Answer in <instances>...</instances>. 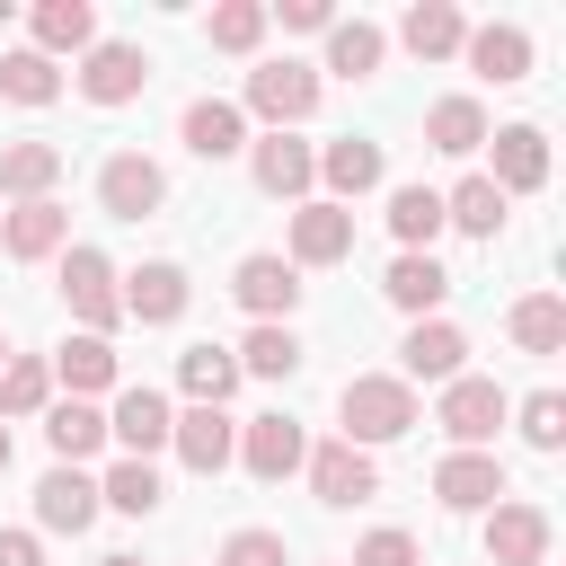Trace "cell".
<instances>
[{
  "label": "cell",
  "instance_id": "obj_40",
  "mask_svg": "<svg viewBox=\"0 0 566 566\" xmlns=\"http://www.w3.org/2000/svg\"><path fill=\"white\" fill-rule=\"evenodd\" d=\"M97 495H106L115 513H159V469H150V460H124V469H115Z\"/></svg>",
  "mask_w": 566,
  "mask_h": 566
},
{
  "label": "cell",
  "instance_id": "obj_44",
  "mask_svg": "<svg viewBox=\"0 0 566 566\" xmlns=\"http://www.w3.org/2000/svg\"><path fill=\"white\" fill-rule=\"evenodd\" d=\"M283 27H301V35H318V27H336V18H327V0H283Z\"/></svg>",
  "mask_w": 566,
  "mask_h": 566
},
{
  "label": "cell",
  "instance_id": "obj_36",
  "mask_svg": "<svg viewBox=\"0 0 566 566\" xmlns=\"http://www.w3.org/2000/svg\"><path fill=\"white\" fill-rule=\"evenodd\" d=\"M0 97H18V106H53V97H62V71H53L44 53H9V62H0Z\"/></svg>",
  "mask_w": 566,
  "mask_h": 566
},
{
  "label": "cell",
  "instance_id": "obj_3",
  "mask_svg": "<svg viewBox=\"0 0 566 566\" xmlns=\"http://www.w3.org/2000/svg\"><path fill=\"white\" fill-rule=\"evenodd\" d=\"M433 424L460 442V451H478V442H495V424H504V389L495 380H442V407H433Z\"/></svg>",
  "mask_w": 566,
  "mask_h": 566
},
{
  "label": "cell",
  "instance_id": "obj_9",
  "mask_svg": "<svg viewBox=\"0 0 566 566\" xmlns=\"http://www.w3.org/2000/svg\"><path fill=\"white\" fill-rule=\"evenodd\" d=\"M433 495H442L451 513H478V504H504V460H495V451H451V460L433 469Z\"/></svg>",
  "mask_w": 566,
  "mask_h": 566
},
{
  "label": "cell",
  "instance_id": "obj_4",
  "mask_svg": "<svg viewBox=\"0 0 566 566\" xmlns=\"http://www.w3.org/2000/svg\"><path fill=\"white\" fill-rule=\"evenodd\" d=\"M248 106L283 133V124H301V115L318 106V71H310V62H265V71H248Z\"/></svg>",
  "mask_w": 566,
  "mask_h": 566
},
{
  "label": "cell",
  "instance_id": "obj_19",
  "mask_svg": "<svg viewBox=\"0 0 566 566\" xmlns=\"http://www.w3.org/2000/svg\"><path fill=\"white\" fill-rule=\"evenodd\" d=\"M35 522H44V531H88V522H97V486H88L80 469H44V486H35Z\"/></svg>",
  "mask_w": 566,
  "mask_h": 566
},
{
  "label": "cell",
  "instance_id": "obj_29",
  "mask_svg": "<svg viewBox=\"0 0 566 566\" xmlns=\"http://www.w3.org/2000/svg\"><path fill=\"white\" fill-rule=\"evenodd\" d=\"M177 380L195 389V407H221L239 389V363H230V345H186L177 354Z\"/></svg>",
  "mask_w": 566,
  "mask_h": 566
},
{
  "label": "cell",
  "instance_id": "obj_16",
  "mask_svg": "<svg viewBox=\"0 0 566 566\" xmlns=\"http://www.w3.org/2000/svg\"><path fill=\"white\" fill-rule=\"evenodd\" d=\"M539 177H548L539 124H504V133H495V177H486V186H495V195H531Z\"/></svg>",
  "mask_w": 566,
  "mask_h": 566
},
{
  "label": "cell",
  "instance_id": "obj_7",
  "mask_svg": "<svg viewBox=\"0 0 566 566\" xmlns=\"http://www.w3.org/2000/svg\"><path fill=\"white\" fill-rule=\"evenodd\" d=\"M168 442H177V460H186L195 478H221V469H230V451H239V433H230V416H221V407H186V416L168 424Z\"/></svg>",
  "mask_w": 566,
  "mask_h": 566
},
{
  "label": "cell",
  "instance_id": "obj_22",
  "mask_svg": "<svg viewBox=\"0 0 566 566\" xmlns=\"http://www.w3.org/2000/svg\"><path fill=\"white\" fill-rule=\"evenodd\" d=\"M239 142H248V124H239L230 97H195V106H186V150H195V159H230Z\"/></svg>",
  "mask_w": 566,
  "mask_h": 566
},
{
  "label": "cell",
  "instance_id": "obj_42",
  "mask_svg": "<svg viewBox=\"0 0 566 566\" xmlns=\"http://www.w3.org/2000/svg\"><path fill=\"white\" fill-rule=\"evenodd\" d=\"M221 566H283V539L274 531H230L221 539Z\"/></svg>",
  "mask_w": 566,
  "mask_h": 566
},
{
  "label": "cell",
  "instance_id": "obj_25",
  "mask_svg": "<svg viewBox=\"0 0 566 566\" xmlns=\"http://www.w3.org/2000/svg\"><path fill=\"white\" fill-rule=\"evenodd\" d=\"M407 53H424V62H442V53H460L469 44V27H460V9L451 0H424V9H407Z\"/></svg>",
  "mask_w": 566,
  "mask_h": 566
},
{
  "label": "cell",
  "instance_id": "obj_27",
  "mask_svg": "<svg viewBox=\"0 0 566 566\" xmlns=\"http://www.w3.org/2000/svg\"><path fill=\"white\" fill-rule=\"evenodd\" d=\"M389 230L407 239V256H433V230H442V195H433V186H398V195H389Z\"/></svg>",
  "mask_w": 566,
  "mask_h": 566
},
{
  "label": "cell",
  "instance_id": "obj_34",
  "mask_svg": "<svg viewBox=\"0 0 566 566\" xmlns=\"http://www.w3.org/2000/svg\"><path fill=\"white\" fill-rule=\"evenodd\" d=\"M230 363H239V371H256V380H292V371H301V336H292V327H256Z\"/></svg>",
  "mask_w": 566,
  "mask_h": 566
},
{
  "label": "cell",
  "instance_id": "obj_35",
  "mask_svg": "<svg viewBox=\"0 0 566 566\" xmlns=\"http://www.w3.org/2000/svg\"><path fill=\"white\" fill-rule=\"evenodd\" d=\"M327 71H345V80H371V71H380V27H363V18L327 27Z\"/></svg>",
  "mask_w": 566,
  "mask_h": 566
},
{
  "label": "cell",
  "instance_id": "obj_8",
  "mask_svg": "<svg viewBox=\"0 0 566 566\" xmlns=\"http://www.w3.org/2000/svg\"><path fill=\"white\" fill-rule=\"evenodd\" d=\"M310 486H318V504H363L371 486H380V469H371V451H354V442H318L310 460Z\"/></svg>",
  "mask_w": 566,
  "mask_h": 566
},
{
  "label": "cell",
  "instance_id": "obj_48",
  "mask_svg": "<svg viewBox=\"0 0 566 566\" xmlns=\"http://www.w3.org/2000/svg\"><path fill=\"white\" fill-rule=\"evenodd\" d=\"M0 363H9V336H0Z\"/></svg>",
  "mask_w": 566,
  "mask_h": 566
},
{
  "label": "cell",
  "instance_id": "obj_47",
  "mask_svg": "<svg viewBox=\"0 0 566 566\" xmlns=\"http://www.w3.org/2000/svg\"><path fill=\"white\" fill-rule=\"evenodd\" d=\"M0 469H9V424H0Z\"/></svg>",
  "mask_w": 566,
  "mask_h": 566
},
{
  "label": "cell",
  "instance_id": "obj_11",
  "mask_svg": "<svg viewBox=\"0 0 566 566\" xmlns=\"http://www.w3.org/2000/svg\"><path fill=\"white\" fill-rule=\"evenodd\" d=\"M354 256V212L345 203H301L292 212V265H336Z\"/></svg>",
  "mask_w": 566,
  "mask_h": 566
},
{
  "label": "cell",
  "instance_id": "obj_14",
  "mask_svg": "<svg viewBox=\"0 0 566 566\" xmlns=\"http://www.w3.org/2000/svg\"><path fill=\"white\" fill-rule=\"evenodd\" d=\"M239 460H248V478H265V486H274V478H292V469L310 460V442H301V424H292V416H256V424L239 433Z\"/></svg>",
  "mask_w": 566,
  "mask_h": 566
},
{
  "label": "cell",
  "instance_id": "obj_20",
  "mask_svg": "<svg viewBox=\"0 0 566 566\" xmlns=\"http://www.w3.org/2000/svg\"><path fill=\"white\" fill-rule=\"evenodd\" d=\"M469 71L495 80V88L531 80V35H522V27H478V35H469Z\"/></svg>",
  "mask_w": 566,
  "mask_h": 566
},
{
  "label": "cell",
  "instance_id": "obj_5",
  "mask_svg": "<svg viewBox=\"0 0 566 566\" xmlns=\"http://www.w3.org/2000/svg\"><path fill=\"white\" fill-rule=\"evenodd\" d=\"M159 195H168V177H159V159H142V150H115V159L97 168V203H106L115 221L159 212Z\"/></svg>",
  "mask_w": 566,
  "mask_h": 566
},
{
  "label": "cell",
  "instance_id": "obj_43",
  "mask_svg": "<svg viewBox=\"0 0 566 566\" xmlns=\"http://www.w3.org/2000/svg\"><path fill=\"white\" fill-rule=\"evenodd\" d=\"M354 566H416V539H407V531H371V539L354 548Z\"/></svg>",
  "mask_w": 566,
  "mask_h": 566
},
{
  "label": "cell",
  "instance_id": "obj_26",
  "mask_svg": "<svg viewBox=\"0 0 566 566\" xmlns=\"http://www.w3.org/2000/svg\"><path fill=\"white\" fill-rule=\"evenodd\" d=\"M424 142L451 150V159H469V150L486 142V106H478V97H442V106L424 115Z\"/></svg>",
  "mask_w": 566,
  "mask_h": 566
},
{
  "label": "cell",
  "instance_id": "obj_12",
  "mask_svg": "<svg viewBox=\"0 0 566 566\" xmlns=\"http://www.w3.org/2000/svg\"><path fill=\"white\" fill-rule=\"evenodd\" d=\"M230 292H239V301H248V310H256V318L274 327V318H283V310L301 301V265H292V256H239Z\"/></svg>",
  "mask_w": 566,
  "mask_h": 566
},
{
  "label": "cell",
  "instance_id": "obj_1",
  "mask_svg": "<svg viewBox=\"0 0 566 566\" xmlns=\"http://www.w3.org/2000/svg\"><path fill=\"white\" fill-rule=\"evenodd\" d=\"M336 416H345V433H336V442L371 451V442H398V433H416V389H407V380H389V371H363V380H345Z\"/></svg>",
  "mask_w": 566,
  "mask_h": 566
},
{
  "label": "cell",
  "instance_id": "obj_23",
  "mask_svg": "<svg viewBox=\"0 0 566 566\" xmlns=\"http://www.w3.org/2000/svg\"><path fill=\"white\" fill-rule=\"evenodd\" d=\"M44 442H53V460H62V469H80V460L106 442V416H97L88 398H62V407L44 416Z\"/></svg>",
  "mask_w": 566,
  "mask_h": 566
},
{
  "label": "cell",
  "instance_id": "obj_24",
  "mask_svg": "<svg viewBox=\"0 0 566 566\" xmlns=\"http://www.w3.org/2000/svg\"><path fill=\"white\" fill-rule=\"evenodd\" d=\"M318 177H327L336 195H371V186H380V142H363V133L327 142V150H318Z\"/></svg>",
  "mask_w": 566,
  "mask_h": 566
},
{
  "label": "cell",
  "instance_id": "obj_45",
  "mask_svg": "<svg viewBox=\"0 0 566 566\" xmlns=\"http://www.w3.org/2000/svg\"><path fill=\"white\" fill-rule=\"evenodd\" d=\"M0 566H35V539L27 531H0Z\"/></svg>",
  "mask_w": 566,
  "mask_h": 566
},
{
  "label": "cell",
  "instance_id": "obj_21",
  "mask_svg": "<svg viewBox=\"0 0 566 566\" xmlns=\"http://www.w3.org/2000/svg\"><path fill=\"white\" fill-rule=\"evenodd\" d=\"M310 177H318V150L310 142H292V133H265L256 142V186L265 195H310Z\"/></svg>",
  "mask_w": 566,
  "mask_h": 566
},
{
  "label": "cell",
  "instance_id": "obj_33",
  "mask_svg": "<svg viewBox=\"0 0 566 566\" xmlns=\"http://www.w3.org/2000/svg\"><path fill=\"white\" fill-rule=\"evenodd\" d=\"M513 345H522V354H557V345H566V301H557V292L513 301Z\"/></svg>",
  "mask_w": 566,
  "mask_h": 566
},
{
  "label": "cell",
  "instance_id": "obj_2",
  "mask_svg": "<svg viewBox=\"0 0 566 566\" xmlns=\"http://www.w3.org/2000/svg\"><path fill=\"white\" fill-rule=\"evenodd\" d=\"M62 301H71V318H80L88 336H106V327L124 318V301H115V265H106L97 248H62Z\"/></svg>",
  "mask_w": 566,
  "mask_h": 566
},
{
  "label": "cell",
  "instance_id": "obj_18",
  "mask_svg": "<svg viewBox=\"0 0 566 566\" xmlns=\"http://www.w3.org/2000/svg\"><path fill=\"white\" fill-rule=\"evenodd\" d=\"M168 424H177V416H168V398H159V389H124V398H115V416H106V433H115L133 460H150V451L168 442Z\"/></svg>",
  "mask_w": 566,
  "mask_h": 566
},
{
  "label": "cell",
  "instance_id": "obj_17",
  "mask_svg": "<svg viewBox=\"0 0 566 566\" xmlns=\"http://www.w3.org/2000/svg\"><path fill=\"white\" fill-rule=\"evenodd\" d=\"M124 318H142V327H168V318H186V274L177 265H142V274H124Z\"/></svg>",
  "mask_w": 566,
  "mask_h": 566
},
{
  "label": "cell",
  "instance_id": "obj_6",
  "mask_svg": "<svg viewBox=\"0 0 566 566\" xmlns=\"http://www.w3.org/2000/svg\"><path fill=\"white\" fill-rule=\"evenodd\" d=\"M142 80H150V53H142V44H88L80 97H88V106H124V97H142Z\"/></svg>",
  "mask_w": 566,
  "mask_h": 566
},
{
  "label": "cell",
  "instance_id": "obj_31",
  "mask_svg": "<svg viewBox=\"0 0 566 566\" xmlns=\"http://www.w3.org/2000/svg\"><path fill=\"white\" fill-rule=\"evenodd\" d=\"M53 177H62V150H53V142H9V150H0V186H9V195L35 203Z\"/></svg>",
  "mask_w": 566,
  "mask_h": 566
},
{
  "label": "cell",
  "instance_id": "obj_46",
  "mask_svg": "<svg viewBox=\"0 0 566 566\" xmlns=\"http://www.w3.org/2000/svg\"><path fill=\"white\" fill-rule=\"evenodd\" d=\"M97 566H142V557H97Z\"/></svg>",
  "mask_w": 566,
  "mask_h": 566
},
{
  "label": "cell",
  "instance_id": "obj_15",
  "mask_svg": "<svg viewBox=\"0 0 566 566\" xmlns=\"http://www.w3.org/2000/svg\"><path fill=\"white\" fill-rule=\"evenodd\" d=\"M486 557L495 566H539L548 557V513L539 504H495L486 513Z\"/></svg>",
  "mask_w": 566,
  "mask_h": 566
},
{
  "label": "cell",
  "instance_id": "obj_13",
  "mask_svg": "<svg viewBox=\"0 0 566 566\" xmlns=\"http://www.w3.org/2000/svg\"><path fill=\"white\" fill-rule=\"evenodd\" d=\"M398 363H407V380H460L469 336H460L451 318H416V327H407V345H398Z\"/></svg>",
  "mask_w": 566,
  "mask_h": 566
},
{
  "label": "cell",
  "instance_id": "obj_39",
  "mask_svg": "<svg viewBox=\"0 0 566 566\" xmlns=\"http://www.w3.org/2000/svg\"><path fill=\"white\" fill-rule=\"evenodd\" d=\"M203 35H212L221 53H248V44L265 35V9H256V0H221V9L203 18Z\"/></svg>",
  "mask_w": 566,
  "mask_h": 566
},
{
  "label": "cell",
  "instance_id": "obj_30",
  "mask_svg": "<svg viewBox=\"0 0 566 566\" xmlns=\"http://www.w3.org/2000/svg\"><path fill=\"white\" fill-rule=\"evenodd\" d=\"M88 35H97L88 0H44V9H35V53H44V62H53V53H80Z\"/></svg>",
  "mask_w": 566,
  "mask_h": 566
},
{
  "label": "cell",
  "instance_id": "obj_41",
  "mask_svg": "<svg viewBox=\"0 0 566 566\" xmlns=\"http://www.w3.org/2000/svg\"><path fill=\"white\" fill-rule=\"evenodd\" d=\"M522 442H531V451H557V442H566V398H557V389L522 398Z\"/></svg>",
  "mask_w": 566,
  "mask_h": 566
},
{
  "label": "cell",
  "instance_id": "obj_32",
  "mask_svg": "<svg viewBox=\"0 0 566 566\" xmlns=\"http://www.w3.org/2000/svg\"><path fill=\"white\" fill-rule=\"evenodd\" d=\"M442 221H460L469 239H495V230H504V195H495L486 177H460V186L442 195Z\"/></svg>",
  "mask_w": 566,
  "mask_h": 566
},
{
  "label": "cell",
  "instance_id": "obj_38",
  "mask_svg": "<svg viewBox=\"0 0 566 566\" xmlns=\"http://www.w3.org/2000/svg\"><path fill=\"white\" fill-rule=\"evenodd\" d=\"M53 398V371L27 354V363H0V416H35Z\"/></svg>",
  "mask_w": 566,
  "mask_h": 566
},
{
  "label": "cell",
  "instance_id": "obj_28",
  "mask_svg": "<svg viewBox=\"0 0 566 566\" xmlns=\"http://www.w3.org/2000/svg\"><path fill=\"white\" fill-rule=\"evenodd\" d=\"M380 292H389V301H398V310H407V318H424V310H433V301H442V292H451V274H442V256H398V265H389V283H380Z\"/></svg>",
  "mask_w": 566,
  "mask_h": 566
},
{
  "label": "cell",
  "instance_id": "obj_37",
  "mask_svg": "<svg viewBox=\"0 0 566 566\" xmlns=\"http://www.w3.org/2000/svg\"><path fill=\"white\" fill-rule=\"evenodd\" d=\"M53 371L71 380V398H80V389H106V380H115V345H106V336H71V345L53 354Z\"/></svg>",
  "mask_w": 566,
  "mask_h": 566
},
{
  "label": "cell",
  "instance_id": "obj_10",
  "mask_svg": "<svg viewBox=\"0 0 566 566\" xmlns=\"http://www.w3.org/2000/svg\"><path fill=\"white\" fill-rule=\"evenodd\" d=\"M62 239H71V212H62L53 195H35V203H18V212L0 221V248H9L18 265H35V256H62Z\"/></svg>",
  "mask_w": 566,
  "mask_h": 566
}]
</instances>
